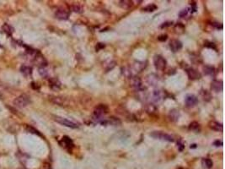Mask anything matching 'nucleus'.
Here are the masks:
<instances>
[{
    "label": "nucleus",
    "mask_w": 225,
    "mask_h": 169,
    "mask_svg": "<svg viewBox=\"0 0 225 169\" xmlns=\"http://www.w3.org/2000/svg\"><path fill=\"white\" fill-rule=\"evenodd\" d=\"M25 130H27L29 133H31V134H37V135H39V136H42V135H41V133H40L38 130H36V129H34V128H33V127H31V126H26Z\"/></svg>",
    "instance_id": "29"
},
{
    "label": "nucleus",
    "mask_w": 225,
    "mask_h": 169,
    "mask_svg": "<svg viewBox=\"0 0 225 169\" xmlns=\"http://www.w3.org/2000/svg\"><path fill=\"white\" fill-rule=\"evenodd\" d=\"M188 14V10L187 9H186V10H182V11H180V17H181V18H184L185 16H186Z\"/></svg>",
    "instance_id": "36"
},
{
    "label": "nucleus",
    "mask_w": 225,
    "mask_h": 169,
    "mask_svg": "<svg viewBox=\"0 0 225 169\" xmlns=\"http://www.w3.org/2000/svg\"><path fill=\"white\" fill-rule=\"evenodd\" d=\"M159 81V78L156 75L152 74V75H149L148 76V82L151 86H157Z\"/></svg>",
    "instance_id": "16"
},
{
    "label": "nucleus",
    "mask_w": 225,
    "mask_h": 169,
    "mask_svg": "<svg viewBox=\"0 0 225 169\" xmlns=\"http://www.w3.org/2000/svg\"><path fill=\"white\" fill-rule=\"evenodd\" d=\"M20 72H21L25 76L28 77V76L31 75V74H32V69H31V67H30V66L23 65V66H21V68H20Z\"/></svg>",
    "instance_id": "18"
},
{
    "label": "nucleus",
    "mask_w": 225,
    "mask_h": 169,
    "mask_svg": "<svg viewBox=\"0 0 225 169\" xmlns=\"http://www.w3.org/2000/svg\"><path fill=\"white\" fill-rule=\"evenodd\" d=\"M170 25H172V22H166V23H164L162 26H161V28L166 27V26H170Z\"/></svg>",
    "instance_id": "41"
},
{
    "label": "nucleus",
    "mask_w": 225,
    "mask_h": 169,
    "mask_svg": "<svg viewBox=\"0 0 225 169\" xmlns=\"http://www.w3.org/2000/svg\"><path fill=\"white\" fill-rule=\"evenodd\" d=\"M55 16L59 19V20H68V17H69V12L66 10V9H63V8H61V9H58L56 12H55Z\"/></svg>",
    "instance_id": "6"
},
{
    "label": "nucleus",
    "mask_w": 225,
    "mask_h": 169,
    "mask_svg": "<svg viewBox=\"0 0 225 169\" xmlns=\"http://www.w3.org/2000/svg\"><path fill=\"white\" fill-rule=\"evenodd\" d=\"M2 30L8 36H12V34L14 31V29L13 28L12 26H10V25H9V24H7V23L3 24V26H2Z\"/></svg>",
    "instance_id": "17"
},
{
    "label": "nucleus",
    "mask_w": 225,
    "mask_h": 169,
    "mask_svg": "<svg viewBox=\"0 0 225 169\" xmlns=\"http://www.w3.org/2000/svg\"><path fill=\"white\" fill-rule=\"evenodd\" d=\"M186 74H187L188 77L190 79H199L201 78V74L196 69H192V68H189L186 69Z\"/></svg>",
    "instance_id": "7"
},
{
    "label": "nucleus",
    "mask_w": 225,
    "mask_h": 169,
    "mask_svg": "<svg viewBox=\"0 0 225 169\" xmlns=\"http://www.w3.org/2000/svg\"><path fill=\"white\" fill-rule=\"evenodd\" d=\"M120 6L123 9H129L132 5V1H127V0H124V1H120L119 2Z\"/></svg>",
    "instance_id": "25"
},
{
    "label": "nucleus",
    "mask_w": 225,
    "mask_h": 169,
    "mask_svg": "<svg viewBox=\"0 0 225 169\" xmlns=\"http://www.w3.org/2000/svg\"><path fill=\"white\" fill-rule=\"evenodd\" d=\"M132 86L136 88L138 91H141L143 89V84H142V81L139 78H134L132 79Z\"/></svg>",
    "instance_id": "15"
},
{
    "label": "nucleus",
    "mask_w": 225,
    "mask_h": 169,
    "mask_svg": "<svg viewBox=\"0 0 225 169\" xmlns=\"http://www.w3.org/2000/svg\"><path fill=\"white\" fill-rule=\"evenodd\" d=\"M213 145H216V146H222V145H223V142L217 140V141H215V142L213 143Z\"/></svg>",
    "instance_id": "40"
},
{
    "label": "nucleus",
    "mask_w": 225,
    "mask_h": 169,
    "mask_svg": "<svg viewBox=\"0 0 225 169\" xmlns=\"http://www.w3.org/2000/svg\"><path fill=\"white\" fill-rule=\"evenodd\" d=\"M73 10H74V11L76 12V13H82L83 11V9L80 7V6H78V5H74V8H73Z\"/></svg>",
    "instance_id": "33"
},
{
    "label": "nucleus",
    "mask_w": 225,
    "mask_h": 169,
    "mask_svg": "<svg viewBox=\"0 0 225 169\" xmlns=\"http://www.w3.org/2000/svg\"><path fill=\"white\" fill-rule=\"evenodd\" d=\"M21 169H22V168H21Z\"/></svg>",
    "instance_id": "44"
},
{
    "label": "nucleus",
    "mask_w": 225,
    "mask_h": 169,
    "mask_svg": "<svg viewBox=\"0 0 225 169\" xmlns=\"http://www.w3.org/2000/svg\"><path fill=\"white\" fill-rule=\"evenodd\" d=\"M53 119L57 123L62 124L63 126H66V127H68V128H72V129H78V125L77 124H75L73 121H70V120H68L67 118L59 117V116H54Z\"/></svg>",
    "instance_id": "4"
},
{
    "label": "nucleus",
    "mask_w": 225,
    "mask_h": 169,
    "mask_svg": "<svg viewBox=\"0 0 225 169\" xmlns=\"http://www.w3.org/2000/svg\"><path fill=\"white\" fill-rule=\"evenodd\" d=\"M150 136L158 140H165V141H169V142H173L174 141V137L164 133L162 131H153V133L150 134Z\"/></svg>",
    "instance_id": "3"
},
{
    "label": "nucleus",
    "mask_w": 225,
    "mask_h": 169,
    "mask_svg": "<svg viewBox=\"0 0 225 169\" xmlns=\"http://www.w3.org/2000/svg\"><path fill=\"white\" fill-rule=\"evenodd\" d=\"M151 97H152V100L153 102H159L164 98V94H163L162 91H153V93H152Z\"/></svg>",
    "instance_id": "13"
},
{
    "label": "nucleus",
    "mask_w": 225,
    "mask_h": 169,
    "mask_svg": "<svg viewBox=\"0 0 225 169\" xmlns=\"http://www.w3.org/2000/svg\"><path fill=\"white\" fill-rule=\"evenodd\" d=\"M63 142L65 144V145L68 146V147H73V145H74L73 140H72L68 136H63Z\"/></svg>",
    "instance_id": "26"
},
{
    "label": "nucleus",
    "mask_w": 225,
    "mask_h": 169,
    "mask_svg": "<svg viewBox=\"0 0 225 169\" xmlns=\"http://www.w3.org/2000/svg\"><path fill=\"white\" fill-rule=\"evenodd\" d=\"M146 110H147V112H148L149 113H153L156 112L157 109H156V107H155V106H153V105L152 104H149L147 106Z\"/></svg>",
    "instance_id": "30"
},
{
    "label": "nucleus",
    "mask_w": 225,
    "mask_h": 169,
    "mask_svg": "<svg viewBox=\"0 0 225 169\" xmlns=\"http://www.w3.org/2000/svg\"><path fill=\"white\" fill-rule=\"evenodd\" d=\"M157 9V6L153 3H151V4H149L148 6H146L145 8L143 9V11H146V12H153L155 10Z\"/></svg>",
    "instance_id": "28"
},
{
    "label": "nucleus",
    "mask_w": 225,
    "mask_h": 169,
    "mask_svg": "<svg viewBox=\"0 0 225 169\" xmlns=\"http://www.w3.org/2000/svg\"><path fill=\"white\" fill-rule=\"evenodd\" d=\"M208 126H209V128H210L211 130L218 131V132H223V130H224L223 124H219V123H218V122H215V121L209 122Z\"/></svg>",
    "instance_id": "11"
},
{
    "label": "nucleus",
    "mask_w": 225,
    "mask_h": 169,
    "mask_svg": "<svg viewBox=\"0 0 225 169\" xmlns=\"http://www.w3.org/2000/svg\"><path fill=\"white\" fill-rule=\"evenodd\" d=\"M200 130V124L197 122H192L189 125V130H191V131H194V132H199Z\"/></svg>",
    "instance_id": "21"
},
{
    "label": "nucleus",
    "mask_w": 225,
    "mask_h": 169,
    "mask_svg": "<svg viewBox=\"0 0 225 169\" xmlns=\"http://www.w3.org/2000/svg\"><path fill=\"white\" fill-rule=\"evenodd\" d=\"M145 66H146V64L143 62H137L134 64V69L138 72H140L141 70H143L145 68Z\"/></svg>",
    "instance_id": "27"
},
{
    "label": "nucleus",
    "mask_w": 225,
    "mask_h": 169,
    "mask_svg": "<svg viewBox=\"0 0 225 169\" xmlns=\"http://www.w3.org/2000/svg\"><path fill=\"white\" fill-rule=\"evenodd\" d=\"M201 165H202L203 168L210 169V168H213V162L211 159H208V158H204V159H202V161H201Z\"/></svg>",
    "instance_id": "19"
},
{
    "label": "nucleus",
    "mask_w": 225,
    "mask_h": 169,
    "mask_svg": "<svg viewBox=\"0 0 225 169\" xmlns=\"http://www.w3.org/2000/svg\"><path fill=\"white\" fill-rule=\"evenodd\" d=\"M50 87L54 91H58L61 88V83L60 81L56 78H51L49 79Z\"/></svg>",
    "instance_id": "12"
},
{
    "label": "nucleus",
    "mask_w": 225,
    "mask_h": 169,
    "mask_svg": "<svg viewBox=\"0 0 225 169\" xmlns=\"http://www.w3.org/2000/svg\"><path fill=\"white\" fill-rule=\"evenodd\" d=\"M170 48L171 51L178 52L182 48V43L179 40H172L170 42Z\"/></svg>",
    "instance_id": "9"
},
{
    "label": "nucleus",
    "mask_w": 225,
    "mask_h": 169,
    "mask_svg": "<svg viewBox=\"0 0 225 169\" xmlns=\"http://www.w3.org/2000/svg\"><path fill=\"white\" fill-rule=\"evenodd\" d=\"M51 101H52L54 103H56V104H63V99H62L61 97H57V96H56V97H53V98L51 99Z\"/></svg>",
    "instance_id": "31"
},
{
    "label": "nucleus",
    "mask_w": 225,
    "mask_h": 169,
    "mask_svg": "<svg viewBox=\"0 0 225 169\" xmlns=\"http://www.w3.org/2000/svg\"><path fill=\"white\" fill-rule=\"evenodd\" d=\"M46 169H51V168H49V167H47V168H46Z\"/></svg>",
    "instance_id": "43"
},
{
    "label": "nucleus",
    "mask_w": 225,
    "mask_h": 169,
    "mask_svg": "<svg viewBox=\"0 0 225 169\" xmlns=\"http://www.w3.org/2000/svg\"><path fill=\"white\" fill-rule=\"evenodd\" d=\"M107 124L114 125V126H116V125H120L122 124V122L120 121V119H118L116 117H111L109 119H107Z\"/></svg>",
    "instance_id": "22"
},
{
    "label": "nucleus",
    "mask_w": 225,
    "mask_h": 169,
    "mask_svg": "<svg viewBox=\"0 0 225 169\" xmlns=\"http://www.w3.org/2000/svg\"><path fill=\"white\" fill-rule=\"evenodd\" d=\"M105 48V44H103V43H98L97 46H96V51H99L100 49H102V48Z\"/></svg>",
    "instance_id": "38"
},
{
    "label": "nucleus",
    "mask_w": 225,
    "mask_h": 169,
    "mask_svg": "<svg viewBox=\"0 0 225 169\" xmlns=\"http://www.w3.org/2000/svg\"><path fill=\"white\" fill-rule=\"evenodd\" d=\"M30 103V98L28 95L22 94L19 96H17L14 100V105L19 108H23Z\"/></svg>",
    "instance_id": "2"
},
{
    "label": "nucleus",
    "mask_w": 225,
    "mask_h": 169,
    "mask_svg": "<svg viewBox=\"0 0 225 169\" xmlns=\"http://www.w3.org/2000/svg\"><path fill=\"white\" fill-rule=\"evenodd\" d=\"M168 38V36L167 35H161L158 37V40L160 41H165Z\"/></svg>",
    "instance_id": "37"
},
{
    "label": "nucleus",
    "mask_w": 225,
    "mask_h": 169,
    "mask_svg": "<svg viewBox=\"0 0 225 169\" xmlns=\"http://www.w3.org/2000/svg\"><path fill=\"white\" fill-rule=\"evenodd\" d=\"M108 113V107L106 105L100 104L98 105L93 113V119L96 120L98 123H100L104 118L103 117Z\"/></svg>",
    "instance_id": "1"
},
{
    "label": "nucleus",
    "mask_w": 225,
    "mask_h": 169,
    "mask_svg": "<svg viewBox=\"0 0 225 169\" xmlns=\"http://www.w3.org/2000/svg\"><path fill=\"white\" fill-rule=\"evenodd\" d=\"M122 74L125 75L126 78H130L132 79V76H133V74H132V70H131V69H129V68H122Z\"/></svg>",
    "instance_id": "24"
},
{
    "label": "nucleus",
    "mask_w": 225,
    "mask_h": 169,
    "mask_svg": "<svg viewBox=\"0 0 225 169\" xmlns=\"http://www.w3.org/2000/svg\"><path fill=\"white\" fill-rule=\"evenodd\" d=\"M200 95L202 100L205 101V102H208L212 99V95L210 94L209 91H207V90H201L200 91Z\"/></svg>",
    "instance_id": "20"
},
{
    "label": "nucleus",
    "mask_w": 225,
    "mask_h": 169,
    "mask_svg": "<svg viewBox=\"0 0 225 169\" xmlns=\"http://www.w3.org/2000/svg\"><path fill=\"white\" fill-rule=\"evenodd\" d=\"M205 46L207 47V48H213V49H216V46H215V44L213 43V42H206L205 43Z\"/></svg>",
    "instance_id": "34"
},
{
    "label": "nucleus",
    "mask_w": 225,
    "mask_h": 169,
    "mask_svg": "<svg viewBox=\"0 0 225 169\" xmlns=\"http://www.w3.org/2000/svg\"><path fill=\"white\" fill-rule=\"evenodd\" d=\"M213 25L215 26L216 28H218V29H223V25L220 24V23H213Z\"/></svg>",
    "instance_id": "39"
},
{
    "label": "nucleus",
    "mask_w": 225,
    "mask_h": 169,
    "mask_svg": "<svg viewBox=\"0 0 225 169\" xmlns=\"http://www.w3.org/2000/svg\"><path fill=\"white\" fill-rule=\"evenodd\" d=\"M196 145H191V148H195Z\"/></svg>",
    "instance_id": "42"
},
{
    "label": "nucleus",
    "mask_w": 225,
    "mask_h": 169,
    "mask_svg": "<svg viewBox=\"0 0 225 169\" xmlns=\"http://www.w3.org/2000/svg\"><path fill=\"white\" fill-rule=\"evenodd\" d=\"M169 117L172 122H177L180 118V113L178 110L176 109H172L170 110V113H169Z\"/></svg>",
    "instance_id": "14"
},
{
    "label": "nucleus",
    "mask_w": 225,
    "mask_h": 169,
    "mask_svg": "<svg viewBox=\"0 0 225 169\" xmlns=\"http://www.w3.org/2000/svg\"><path fill=\"white\" fill-rule=\"evenodd\" d=\"M185 102H186V104L187 107H194V106H196V105L197 104L198 99H197V97L196 96H194V95H188L186 97Z\"/></svg>",
    "instance_id": "8"
},
{
    "label": "nucleus",
    "mask_w": 225,
    "mask_h": 169,
    "mask_svg": "<svg viewBox=\"0 0 225 169\" xmlns=\"http://www.w3.org/2000/svg\"><path fill=\"white\" fill-rule=\"evenodd\" d=\"M178 149H179V151H183V149L185 148V145H184V144L182 142V140H180V141H178Z\"/></svg>",
    "instance_id": "35"
},
{
    "label": "nucleus",
    "mask_w": 225,
    "mask_h": 169,
    "mask_svg": "<svg viewBox=\"0 0 225 169\" xmlns=\"http://www.w3.org/2000/svg\"><path fill=\"white\" fill-rule=\"evenodd\" d=\"M214 68L212 66H204L203 67V72L207 75H212L214 74Z\"/></svg>",
    "instance_id": "23"
},
{
    "label": "nucleus",
    "mask_w": 225,
    "mask_h": 169,
    "mask_svg": "<svg viewBox=\"0 0 225 169\" xmlns=\"http://www.w3.org/2000/svg\"><path fill=\"white\" fill-rule=\"evenodd\" d=\"M211 88L216 92H219V91H223L224 89V85L223 82L220 80H213L211 85Z\"/></svg>",
    "instance_id": "10"
},
{
    "label": "nucleus",
    "mask_w": 225,
    "mask_h": 169,
    "mask_svg": "<svg viewBox=\"0 0 225 169\" xmlns=\"http://www.w3.org/2000/svg\"><path fill=\"white\" fill-rule=\"evenodd\" d=\"M153 64L157 69L159 70H164L166 67V60L160 55H155L153 58Z\"/></svg>",
    "instance_id": "5"
},
{
    "label": "nucleus",
    "mask_w": 225,
    "mask_h": 169,
    "mask_svg": "<svg viewBox=\"0 0 225 169\" xmlns=\"http://www.w3.org/2000/svg\"><path fill=\"white\" fill-rule=\"evenodd\" d=\"M39 74H40L41 76H43V77H46V76L47 75V72L46 71L45 68H40V69H39Z\"/></svg>",
    "instance_id": "32"
}]
</instances>
